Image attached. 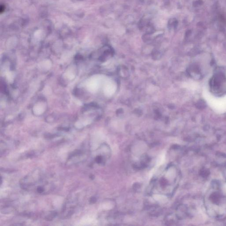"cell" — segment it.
Here are the masks:
<instances>
[{"instance_id":"obj_1","label":"cell","mask_w":226,"mask_h":226,"mask_svg":"<svg viewBox=\"0 0 226 226\" xmlns=\"http://www.w3.org/2000/svg\"><path fill=\"white\" fill-rule=\"evenodd\" d=\"M21 187L26 190H36L39 186H43L47 192L53 189V184L48 180L47 178L40 170H36L23 178L20 182Z\"/></svg>"},{"instance_id":"obj_2","label":"cell","mask_w":226,"mask_h":226,"mask_svg":"<svg viewBox=\"0 0 226 226\" xmlns=\"http://www.w3.org/2000/svg\"><path fill=\"white\" fill-rule=\"evenodd\" d=\"M85 156V154L83 150H77L72 153L68 159V163L71 164L82 162Z\"/></svg>"},{"instance_id":"obj_3","label":"cell","mask_w":226,"mask_h":226,"mask_svg":"<svg viewBox=\"0 0 226 226\" xmlns=\"http://www.w3.org/2000/svg\"><path fill=\"white\" fill-rule=\"evenodd\" d=\"M115 85L114 84H113L112 83H110V84H108L107 86H106V90L107 91V94H109L110 95H111L112 94H113L115 92Z\"/></svg>"}]
</instances>
